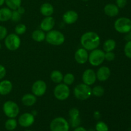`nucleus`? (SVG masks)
Returning a JSON list of instances; mask_svg holds the SVG:
<instances>
[{"label": "nucleus", "instance_id": "f257e3e1", "mask_svg": "<svg viewBox=\"0 0 131 131\" xmlns=\"http://www.w3.org/2000/svg\"><path fill=\"white\" fill-rule=\"evenodd\" d=\"M100 43V37L95 32H86L81 37V43L82 46L88 51H92L97 49L99 46Z\"/></svg>", "mask_w": 131, "mask_h": 131}, {"label": "nucleus", "instance_id": "f03ea898", "mask_svg": "<svg viewBox=\"0 0 131 131\" xmlns=\"http://www.w3.org/2000/svg\"><path fill=\"white\" fill-rule=\"evenodd\" d=\"M46 40L53 46H60L65 42V36L58 30H51L46 35Z\"/></svg>", "mask_w": 131, "mask_h": 131}, {"label": "nucleus", "instance_id": "7ed1b4c3", "mask_svg": "<svg viewBox=\"0 0 131 131\" xmlns=\"http://www.w3.org/2000/svg\"><path fill=\"white\" fill-rule=\"evenodd\" d=\"M74 94L78 99L84 101L90 97L92 94V88L84 83L78 84L74 90Z\"/></svg>", "mask_w": 131, "mask_h": 131}, {"label": "nucleus", "instance_id": "20e7f679", "mask_svg": "<svg viewBox=\"0 0 131 131\" xmlns=\"http://www.w3.org/2000/svg\"><path fill=\"white\" fill-rule=\"evenodd\" d=\"M116 31L120 33H127L131 31V20L127 17H120L114 24Z\"/></svg>", "mask_w": 131, "mask_h": 131}, {"label": "nucleus", "instance_id": "39448f33", "mask_svg": "<svg viewBox=\"0 0 131 131\" xmlns=\"http://www.w3.org/2000/svg\"><path fill=\"white\" fill-rule=\"evenodd\" d=\"M3 110L5 115L9 118H15L19 113V106L12 101H6L4 103Z\"/></svg>", "mask_w": 131, "mask_h": 131}, {"label": "nucleus", "instance_id": "423d86ee", "mask_svg": "<svg viewBox=\"0 0 131 131\" xmlns=\"http://www.w3.org/2000/svg\"><path fill=\"white\" fill-rule=\"evenodd\" d=\"M69 123L63 117H56L50 124L51 131H69Z\"/></svg>", "mask_w": 131, "mask_h": 131}, {"label": "nucleus", "instance_id": "0eeeda50", "mask_svg": "<svg viewBox=\"0 0 131 131\" xmlns=\"http://www.w3.org/2000/svg\"><path fill=\"white\" fill-rule=\"evenodd\" d=\"M105 60L104 51L95 49L92 50L88 55V61L93 66H99L103 63Z\"/></svg>", "mask_w": 131, "mask_h": 131}, {"label": "nucleus", "instance_id": "6e6552de", "mask_svg": "<svg viewBox=\"0 0 131 131\" xmlns=\"http://www.w3.org/2000/svg\"><path fill=\"white\" fill-rule=\"evenodd\" d=\"M5 45L10 51H14L17 50L20 45V39L19 35L14 33L8 35L5 38Z\"/></svg>", "mask_w": 131, "mask_h": 131}, {"label": "nucleus", "instance_id": "1a4fd4ad", "mask_svg": "<svg viewBox=\"0 0 131 131\" xmlns=\"http://www.w3.org/2000/svg\"><path fill=\"white\" fill-rule=\"evenodd\" d=\"M54 95L59 101H65L70 95L69 87L64 83H59L54 90Z\"/></svg>", "mask_w": 131, "mask_h": 131}, {"label": "nucleus", "instance_id": "9d476101", "mask_svg": "<svg viewBox=\"0 0 131 131\" xmlns=\"http://www.w3.org/2000/svg\"><path fill=\"white\" fill-rule=\"evenodd\" d=\"M47 90L46 83L42 80H38L33 83L31 88L32 93L36 97H42L45 94Z\"/></svg>", "mask_w": 131, "mask_h": 131}, {"label": "nucleus", "instance_id": "9b49d317", "mask_svg": "<svg viewBox=\"0 0 131 131\" xmlns=\"http://www.w3.org/2000/svg\"><path fill=\"white\" fill-rule=\"evenodd\" d=\"M18 122L23 127H29L35 122V116L32 113H25L19 116Z\"/></svg>", "mask_w": 131, "mask_h": 131}, {"label": "nucleus", "instance_id": "f8f14e48", "mask_svg": "<svg viewBox=\"0 0 131 131\" xmlns=\"http://www.w3.org/2000/svg\"><path fill=\"white\" fill-rule=\"evenodd\" d=\"M82 79L84 84L88 86L92 85L96 81V79H97L96 73L92 69H87L83 73Z\"/></svg>", "mask_w": 131, "mask_h": 131}, {"label": "nucleus", "instance_id": "ddd939ff", "mask_svg": "<svg viewBox=\"0 0 131 131\" xmlns=\"http://www.w3.org/2000/svg\"><path fill=\"white\" fill-rule=\"evenodd\" d=\"M88 55L89 54L87 52V50L84 48H81L77 50L74 55V58L78 63L84 64L88 60Z\"/></svg>", "mask_w": 131, "mask_h": 131}, {"label": "nucleus", "instance_id": "4468645a", "mask_svg": "<svg viewBox=\"0 0 131 131\" xmlns=\"http://www.w3.org/2000/svg\"><path fill=\"white\" fill-rule=\"evenodd\" d=\"M55 25V20L52 17H46L40 24V28L43 31H49L53 29Z\"/></svg>", "mask_w": 131, "mask_h": 131}, {"label": "nucleus", "instance_id": "2eb2a0df", "mask_svg": "<svg viewBox=\"0 0 131 131\" xmlns=\"http://www.w3.org/2000/svg\"><path fill=\"white\" fill-rule=\"evenodd\" d=\"M110 75H111V70H110V68L106 66H103L99 68V70H97L96 76L100 81H105L109 79Z\"/></svg>", "mask_w": 131, "mask_h": 131}, {"label": "nucleus", "instance_id": "dca6fc26", "mask_svg": "<svg viewBox=\"0 0 131 131\" xmlns=\"http://www.w3.org/2000/svg\"><path fill=\"white\" fill-rule=\"evenodd\" d=\"M78 19V14L74 10H69L63 15V20L66 24H72Z\"/></svg>", "mask_w": 131, "mask_h": 131}, {"label": "nucleus", "instance_id": "f3484780", "mask_svg": "<svg viewBox=\"0 0 131 131\" xmlns=\"http://www.w3.org/2000/svg\"><path fill=\"white\" fill-rule=\"evenodd\" d=\"M12 83L8 80L1 81L0 82V95H6L12 90Z\"/></svg>", "mask_w": 131, "mask_h": 131}, {"label": "nucleus", "instance_id": "a211bd4d", "mask_svg": "<svg viewBox=\"0 0 131 131\" xmlns=\"http://www.w3.org/2000/svg\"><path fill=\"white\" fill-rule=\"evenodd\" d=\"M104 13L109 17H115L118 14L119 8L115 4L110 3L106 5L104 8Z\"/></svg>", "mask_w": 131, "mask_h": 131}, {"label": "nucleus", "instance_id": "6ab92c4d", "mask_svg": "<svg viewBox=\"0 0 131 131\" xmlns=\"http://www.w3.org/2000/svg\"><path fill=\"white\" fill-rule=\"evenodd\" d=\"M40 11L43 16H51L54 13V7L51 4L49 3H45L41 5Z\"/></svg>", "mask_w": 131, "mask_h": 131}, {"label": "nucleus", "instance_id": "aec40b11", "mask_svg": "<svg viewBox=\"0 0 131 131\" xmlns=\"http://www.w3.org/2000/svg\"><path fill=\"white\" fill-rule=\"evenodd\" d=\"M37 102L36 96L33 94L28 93L22 97V102L26 106H32Z\"/></svg>", "mask_w": 131, "mask_h": 131}, {"label": "nucleus", "instance_id": "412c9836", "mask_svg": "<svg viewBox=\"0 0 131 131\" xmlns=\"http://www.w3.org/2000/svg\"><path fill=\"white\" fill-rule=\"evenodd\" d=\"M12 11L9 8H2L0 9V21L6 22L11 19Z\"/></svg>", "mask_w": 131, "mask_h": 131}, {"label": "nucleus", "instance_id": "4be33fe9", "mask_svg": "<svg viewBox=\"0 0 131 131\" xmlns=\"http://www.w3.org/2000/svg\"><path fill=\"white\" fill-rule=\"evenodd\" d=\"M32 38L37 42H43L46 39V34L44 31L40 29H37L32 33Z\"/></svg>", "mask_w": 131, "mask_h": 131}, {"label": "nucleus", "instance_id": "5701e85b", "mask_svg": "<svg viewBox=\"0 0 131 131\" xmlns=\"http://www.w3.org/2000/svg\"><path fill=\"white\" fill-rule=\"evenodd\" d=\"M116 42L113 39H107L104 43L103 49L105 52H111L116 47Z\"/></svg>", "mask_w": 131, "mask_h": 131}, {"label": "nucleus", "instance_id": "b1692460", "mask_svg": "<svg viewBox=\"0 0 131 131\" xmlns=\"http://www.w3.org/2000/svg\"><path fill=\"white\" fill-rule=\"evenodd\" d=\"M51 79L54 83L59 84L63 81V75L62 73L59 70H53L51 74Z\"/></svg>", "mask_w": 131, "mask_h": 131}, {"label": "nucleus", "instance_id": "393cba45", "mask_svg": "<svg viewBox=\"0 0 131 131\" xmlns=\"http://www.w3.org/2000/svg\"><path fill=\"white\" fill-rule=\"evenodd\" d=\"M5 3H6L8 8L13 10H15L20 6L21 5V0H5Z\"/></svg>", "mask_w": 131, "mask_h": 131}, {"label": "nucleus", "instance_id": "a878e982", "mask_svg": "<svg viewBox=\"0 0 131 131\" xmlns=\"http://www.w3.org/2000/svg\"><path fill=\"white\" fill-rule=\"evenodd\" d=\"M17 126V122L15 118H9L5 124V129L7 130L12 131L15 130Z\"/></svg>", "mask_w": 131, "mask_h": 131}, {"label": "nucleus", "instance_id": "bb28decb", "mask_svg": "<svg viewBox=\"0 0 131 131\" xmlns=\"http://www.w3.org/2000/svg\"><path fill=\"white\" fill-rule=\"evenodd\" d=\"M92 93L95 97H102L104 93V88L101 86H96L92 89Z\"/></svg>", "mask_w": 131, "mask_h": 131}, {"label": "nucleus", "instance_id": "cd10ccee", "mask_svg": "<svg viewBox=\"0 0 131 131\" xmlns=\"http://www.w3.org/2000/svg\"><path fill=\"white\" fill-rule=\"evenodd\" d=\"M74 80H75V77H74V74H71V73L67 74L65 76H63V79L64 84H67V85L72 84L74 82Z\"/></svg>", "mask_w": 131, "mask_h": 131}, {"label": "nucleus", "instance_id": "c85d7f7f", "mask_svg": "<svg viewBox=\"0 0 131 131\" xmlns=\"http://www.w3.org/2000/svg\"><path fill=\"white\" fill-rule=\"evenodd\" d=\"M96 131H109V127L107 124L102 121L98 122L95 125Z\"/></svg>", "mask_w": 131, "mask_h": 131}, {"label": "nucleus", "instance_id": "c756f323", "mask_svg": "<svg viewBox=\"0 0 131 131\" xmlns=\"http://www.w3.org/2000/svg\"><path fill=\"white\" fill-rule=\"evenodd\" d=\"M26 31V27L24 24H19L15 26V32L18 35H23Z\"/></svg>", "mask_w": 131, "mask_h": 131}, {"label": "nucleus", "instance_id": "7c9ffc66", "mask_svg": "<svg viewBox=\"0 0 131 131\" xmlns=\"http://www.w3.org/2000/svg\"><path fill=\"white\" fill-rule=\"evenodd\" d=\"M69 115L70 118V120H75L79 118V111L77 108H72L69 111Z\"/></svg>", "mask_w": 131, "mask_h": 131}, {"label": "nucleus", "instance_id": "2f4dec72", "mask_svg": "<svg viewBox=\"0 0 131 131\" xmlns=\"http://www.w3.org/2000/svg\"><path fill=\"white\" fill-rule=\"evenodd\" d=\"M124 53L129 58L131 59V41H127L124 47Z\"/></svg>", "mask_w": 131, "mask_h": 131}, {"label": "nucleus", "instance_id": "473e14b6", "mask_svg": "<svg viewBox=\"0 0 131 131\" xmlns=\"http://www.w3.org/2000/svg\"><path fill=\"white\" fill-rule=\"evenodd\" d=\"M21 14H19L17 12V10H14L12 13V17H11V20L13 22H15V23H17L21 19Z\"/></svg>", "mask_w": 131, "mask_h": 131}, {"label": "nucleus", "instance_id": "72a5a7b5", "mask_svg": "<svg viewBox=\"0 0 131 131\" xmlns=\"http://www.w3.org/2000/svg\"><path fill=\"white\" fill-rule=\"evenodd\" d=\"M7 29L3 26H0V41L5 39V37L7 36Z\"/></svg>", "mask_w": 131, "mask_h": 131}, {"label": "nucleus", "instance_id": "f704fd0d", "mask_svg": "<svg viewBox=\"0 0 131 131\" xmlns=\"http://www.w3.org/2000/svg\"><path fill=\"white\" fill-rule=\"evenodd\" d=\"M115 58V54L113 51L111 52H106L105 53V59L108 61H113Z\"/></svg>", "mask_w": 131, "mask_h": 131}, {"label": "nucleus", "instance_id": "c9c22d12", "mask_svg": "<svg viewBox=\"0 0 131 131\" xmlns=\"http://www.w3.org/2000/svg\"><path fill=\"white\" fill-rule=\"evenodd\" d=\"M127 3V0H116V6L119 8H123L125 7Z\"/></svg>", "mask_w": 131, "mask_h": 131}, {"label": "nucleus", "instance_id": "e433bc0d", "mask_svg": "<svg viewBox=\"0 0 131 131\" xmlns=\"http://www.w3.org/2000/svg\"><path fill=\"white\" fill-rule=\"evenodd\" d=\"M6 70L5 67L0 64V80L2 79L3 78H4V77L6 75Z\"/></svg>", "mask_w": 131, "mask_h": 131}, {"label": "nucleus", "instance_id": "4c0bfd02", "mask_svg": "<svg viewBox=\"0 0 131 131\" xmlns=\"http://www.w3.org/2000/svg\"><path fill=\"white\" fill-rule=\"evenodd\" d=\"M17 10L18 12L20 14H21V15H23V14H24V12H25V9H24V7H23V6H19V7L17 9Z\"/></svg>", "mask_w": 131, "mask_h": 131}, {"label": "nucleus", "instance_id": "58836bf2", "mask_svg": "<svg viewBox=\"0 0 131 131\" xmlns=\"http://www.w3.org/2000/svg\"><path fill=\"white\" fill-rule=\"evenodd\" d=\"M74 131H88V130H87L85 128L83 127L78 126L75 128V129H74Z\"/></svg>", "mask_w": 131, "mask_h": 131}, {"label": "nucleus", "instance_id": "ea45409f", "mask_svg": "<svg viewBox=\"0 0 131 131\" xmlns=\"http://www.w3.org/2000/svg\"><path fill=\"white\" fill-rule=\"evenodd\" d=\"M100 117H101V114H100V113L99 112V111H95V112L94 113L95 118L97 119V120H98V119L100 118Z\"/></svg>", "mask_w": 131, "mask_h": 131}, {"label": "nucleus", "instance_id": "a19ab883", "mask_svg": "<svg viewBox=\"0 0 131 131\" xmlns=\"http://www.w3.org/2000/svg\"><path fill=\"white\" fill-rule=\"evenodd\" d=\"M127 35L125 36V39L127 41H131V31L129 33H127Z\"/></svg>", "mask_w": 131, "mask_h": 131}, {"label": "nucleus", "instance_id": "79ce46f5", "mask_svg": "<svg viewBox=\"0 0 131 131\" xmlns=\"http://www.w3.org/2000/svg\"><path fill=\"white\" fill-rule=\"evenodd\" d=\"M5 0H0V6H2L4 3H5Z\"/></svg>", "mask_w": 131, "mask_h": 131}, {"label": "nucleus", "instance_id": "37998d69", "mask_svg": "<svg viewBox=\"0 0 131 131\" xmlns=\"http://www.w3.org/2000/svg\"><path fill=\"white\" fill-rule=\"evenodd\" d=\"M1 49V43H0V49Z\"/></svg>", "mask_w": 131, "mask_h": 131}, {"label": "nucleus", "instance_id": "c03bdc74", "mask_svg": "<svg viewBox=\"0 0 131 131\" xmlns=\"http://www.w3.org/2000/svg\"><path fill=\"white\" fill-rule=\"evenodd\" d=\"M82 1H88V0H82Z\"/></svg>", "mask_w": 131, "mask_h": 131}, {"label": "nucleus", "instance_id": "a18cd8bd", "mask_svg": "<svg viewBox=\"0 0 131 131\" xmlns=\"http://www.w3.org/2000/svg\"><path fill=\"white\" fill-rule=\"evenodd\" d=\"M25 131H31V130H25Z\"/></svg>", "mask_w": 131, "mask_h": 131}, {"label": "nucleus", "instance_id": "49530a36", "mask_svg": "<svg viewBox=\"0 0 131 131\" xmlns=\"http://www.w3.org/2000/svg\"><path fill=\"white\" fill-rule=\"evenodd\" d=\"M129 131H131V128L130 129V130H129Z\"/></svg>", "mask_w": 131, "mask_h": 131}]
</instances>
